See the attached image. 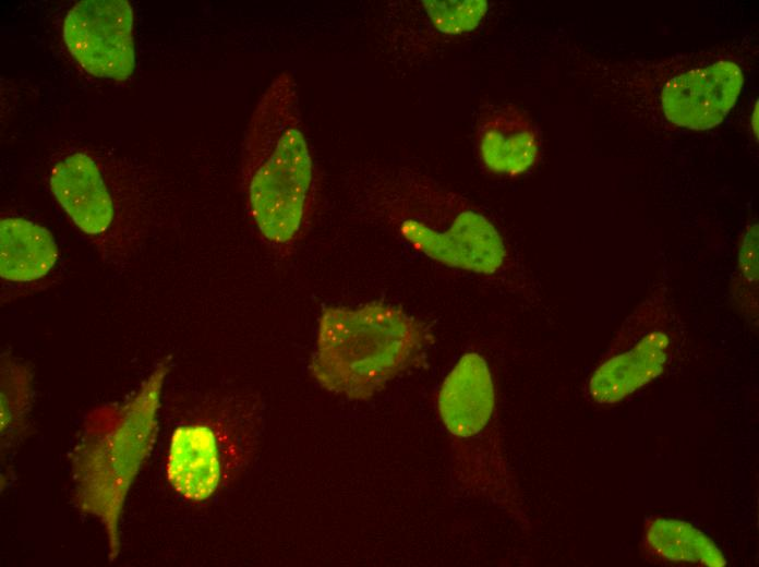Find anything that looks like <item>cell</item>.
<instances>
[{"instance_id": "2", "label": "cell", "mask_w": 759, "mask_h": 567, "mask_svg": "<svg viewBox=\"0 0 759 567\" xmlns=\"http://www.w3.org/2000/svg\"><path fill=\"white\" fill-rule=\"evenodd\" d=\"M432 342L429 327L398 306H328L318 319L310 372L335 395L368 400L419 365Z\"/></svg>"}, {"instance_id": "15", "label": "cell", "mask_w": 759, "mask_h": 567, "mask_svg": "<svg viewBox=\"0 0 759 567\" xmlns=\"http://www.w3.org/2000/svg\"><path fill=\"white\" fill-rule=\"evenodd\" d=\"M422 3L434 26L446 34L472 31L487 11L484 0H425Z\"/></svg>"}, {"instance_id": "16", "label": "cell", "mask_w": 759, "mask_h": 567, "mask_svg": "<svg viewBox=\"0 0 759 567\" xmlns=\"http://www.w3.org/2000/svg\"><path fill=\"white\" fill-rule=\"evenodd\" d=\"M31 374L24 365L5 363L1 369V432L21 421L29 403Z\"/></svg>"}, {"instance_id": "11", "label": "cell", "mask_w": 759, "mask_h": 567, "mask_svg": "<svg viewBox=\"0 0 759 567\" xmlns=\"http://www.w3.org/2000/svg\"><path fill=\"white\" fill-rule=\"evenodd\" d=\"M480 155L495 173L518 176L530 169L539 156V138L532 123L513 107L487 112L478 130Z\"/></svg>"}, {"instance_id": "17", "label": "cell", "mask_w": 759, "mask_h": 567, "mask_svg": "<svg viewBox=\"0 0 759 567\" xmlns=\"http://www.w3.org/2000/svg\"><path fill=\"white\" fill-rule=\"evenodd\" d=\"M758 101H756V105L754 107L752 116H751V129L752 133L755 134L756 138L758 137Z\"/></svg>"}, {"instance_id": "12", "label": "cell", "mask_w": 759, "mask_h": 567, "mask_svg": "<svg viewBox=\"0 0 759 567\" xmlns=\"http://www.w3.org/2000/svg\"><path fill=\"white\" fill-rule=\"evenodd\" d=\"M640 553L661 566L724 567L726 559L716 544L689 522L654 516L646 519Z\"/></svg>"}, {"instance_id": "9", "label": "cell", "mask_w": 759, "mask_h": 567, "mask_svg": "<svg viewBox=\"0 0 759 567\" xmlns=\"http://www.w3.org/2000/svg\"><path fill=\"white\" fill-rule=\"evenodd\" d=\"M53 196L74 225L91 237L109 231L115 203L99 167L84 153H75L53 166L49 176Z\"/></svg>"}, {"instance_id": "14", "label": "cell", "mask_w": 759, "mask_h": 567, "mask_svg": "<svg viewBox=\"0 0 759 567\" xmlns=\"http://www.w3.org/2000/svg\"><path fill=\"white\" fill-rule=\"evenodd\" d=\"M758 224H749L738 249L737 270L731 286L733 302L748 318H758Z\"/></svg>"}, {"instance_id": "3", "label": "cell", "mask_w": 759, "mask_h": 567, "mask_svg": "<svg viewBox=\"0 0 759 567\" xmlns=\"http://www.w3.org/2000/svg\"><path fill=\"white\" fill-rule=\"evenodd\" d=\"M368 210L412 249L474 274L501 270L507 258L497 229L461 196L430 179L399 173L368 191Z\"/></svg>"}, {"instance_id": "5", "label": "cell", "mask_w": 759, "mask_h": 567, "mask_svg": "<svg viewBox=\"0 0 759 567\" xmlns=\"http://www.w3.org/2000/svg\"><path fill=\"white\" fill-rule=\"evenodd\" d=\"M437 412L448 435L450 474L457 488L527 527L504 450L493 377L483 357L469 352L457 361L438 390Z\"/></svg>"}, {"instance_id": "4", "label": "cell", "mask_w": 759, "mask_h": 567, "mask_svg": "<svg viewBox=\"0 0 759 567\" xmlns=\"http://www.w3.org/2000/svg\"><path fill=\"white\" fill-rule=\"evenodd\" d=\"M168 362L159 363L124 403L92 411L72 457L74 502L99 518L110 557L119 553L118 524L128 491L153 446Z\"/></svg>"}, {"instance_id": "6", "label": "cell", "mask_w": 759, "mask_h": 567, "mask_svg": "<svg viewBox=\"0 0 759 567\" xmlns=\"http://www.w3.org/2000/svg\"><path fill=\"white\" fill-rule=\"evenodd\" d=\"M671 350V307L658 288L625 318L593 370L590 399L607 406L624 400L662 374Z\"/></svg>"}, {"instance_id": "13", "label": "cell", "mask_w": 759, "mask_h": 567, "mask_svg": "<svg viewBox=\"0 0 759 567\" xmlns=\"http://www.w3.org/2000/svg\"><path fill=\"white\" fill-rule=\"evenodd\" d=\"M58 260L52 234L20 217L0 222V276L11 282H31L45 277Z\"/></svg>"}, {"instance_id": "1", "label": "cell", "mask_w": 759, "mask_h": 567, "mask_svg": "<svg viewBox=\"0 0 759 567\" xmlns=\"http://www.w3.org/2000/svg\"><path fill=\"white\" fill-rule=\"evenodd\" d=\"M242 178L263 238L277 246L294 243L312 213L315 176L297 84L288 72L273 80L255 107L244 140Z\"/></svg>"}, {"instance_id": "10", "label": "cell", "mask_w": 759, "mask_h": 567, "mask_svg": "<svg viewBox=\"0 0 759 567\" xmlns=\"http://www.w3.org/2000/svg\"><path fill=\"white\" fill-rule=\"evenodd\" d=\"M167 479L185 499L209 498L220 481V462L214 432L200 424L178 427L171 437Z\"/></svg>"}, {"instance_id": "8", "label": "cell", "mask_w": 759, "mask_h": 567, "mask_svg": "<svg viewBox=\"0 0 759 567\" xmlns=\"http://www.w3.org/2000/svg\"><path fill=\"white\" fill-rule=\"evenodd\" d=\"M742 68L722 59L672 77L661 92V108L673 124L696 131L722 123L744 85Z\"/></svg>"}, {"instance_id": "7", "label": "cell", "mask_w": 759, "mask_h": 567, "mask_svg": "<svg viewBox=\"0 0 759 567\" xmlns=\"http://www.w3.org/2000/svg\"><path fill=\"white\" fill-rule=\"evenodd\" d=\"M133 11L125 0L77 2L63 22V40L89 74L126 80L134 70Z\"/></svg>"}]
</instances>
